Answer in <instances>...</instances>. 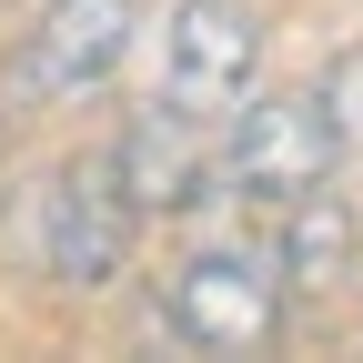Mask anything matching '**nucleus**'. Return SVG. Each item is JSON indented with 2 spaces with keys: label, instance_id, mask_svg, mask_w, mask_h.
Instances as JSON below:
<instances>
[{
  "label": "nucleus",
  "instance_id": "nucleus-6",
  "mask_svg": "<svg viewBox=\"0 0 363 363\" xmlns=\"http://www.w3.org/2000/svg\"><path fill=\"white\" fill-rule=\"evenodd\" d=\"M202 111H182V101H142L121 131H111V162H121V192L142 202V222L152 212H182V202H202V182H222L212 162H202V131H192Z\"/></svg>",
  "mask_w": 363,
  "mask_h": 363
},
{
  "label": "nucleus",
  "instance_id": "nucleus-8",
  "mask_svg": "<svg viewBox=\"0 0 363 363\" xmlns=\"http://www.w3.org/2000/svg\"><path fill=\"white\" fill-rule=\"evenodd\" d=\"M323 111H333V131H343V152H363V51H343V61L323 71Z\"/></svg>",
  "mask_w": 363,
  "mask_h": 363
},
{
  "label": "nucleus",
  "instance_id": "nucleus-1",
  "mask_svg": "<svg viewBox=\"0 0 363 363\" xmlns=\"http://www.w3.org/2000/svg\"><path fill=\"white\" fill-rule=\"evenodd\" d=\"M283 262L272 252H192V262H172L162 272V333L172 343H192V353H262L272 333H283Z\"/></svg>",
  "mask_w": 363,
  "mask_h": 363
},
{
  "label": "nucleus",
  "instance_id": "nucleus-2",
  "mask_svg": "<svg viewBox=\"0 0 363 363\" xmlns=\"http://www.w3.org/2000/svg\"><path fill=\"white\" fill-rule=\"evenodd\" d=\"M343 162V131L323 111V91H252V101H233V131H222V192H242V202H293L313 192V182H333Z\"/></svg>",
  "mask_w": 363,
  "mask_h": 363
},
{
  "label": "nucleus",
  "instance_id": "nucleus-4",
  "mask_svg": "<svg viewBox=\"0 0 363 363\" xmlns=\"http://www.w3.org/2000/svg\"><path fill=\"white\" fill-rule=\"evenodd\" d=\"M262 71V11L252 0H172L162 21V101L233 121V101H252Z\"/></svg>",
  "mask_w": 363,
  "mask_h": 363
},
{
  "label": "nucleus",
  "instance_id": "nucleus-3",
  "mask_svg": "<svg viewBox=\"0 0 363 363\" xmlns=\"http://www.w3.org/2000/svg\"><path fill=\"white\" fill-rule=\"evenodd\" d=\"M131 233H142V202L121 192L111 142L51 172V192H40V262H51V283L111 293L121 272H131Z\"/></svg>",
  "mask_w": 363,
  "mask_h": 363
},
{
  "label": "nucleus",
  "instance_id": "nucleus-5",
  "mask_svg": "<svg viewBox=\"0 0 363 363\" xmlns=\"http://www.w3.org/2000/svg\"><path fill=\"white\" fill-rule=\"evenodd\" d=\"M131 61V0H51V11L30 21L21 61H11V91L21 101H91L111 71Z\"/></svg>",
  "mask_w": 363,
  "mask_h": 363
},
{
  "label": "nucleus",
  "instance_id": "nucleus-7",
  "mask_svg": "<svg viewBox=\"0 0 363 363\" xmlns=\"http://www.w3.org/2000/svg\"><path fill=\"white\" fill-rule=\"evenodd\" d=\"M272 262H283V283L293 293H343L353 272H363V222H353V202L333 192V182H313V192H293L283 202V242H272Z\"/></svg>",
  "mask_w": 363,
  "mask_h": 363
}]
</instances>
